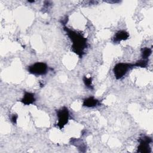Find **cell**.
Masks as SVG:
<instances>
[{"label":"cell","mask_w":153,"mask_h":153,"mask_svg":"<svg viewBox=\"0 0 153 153\" xmlns=\"http://www.w3.org/2000/svg\"><path fill=\"white\" fill-rule=\"evenodd\" d=\"M64 30L72 42L71 47L72 51L78 54L79 57H82L84 54V50L87 47V38L81 33L76 32L67 27H64Z\"/></svg>","instance_id":"cell-1"},{"label":"cell","mask_w":153,"mask_h":153,"mask_svg":"<svg viewBox=\"0 0 153 153\" xmlns=\"http://www.w3.org/2000/svg\"><path fill=\"white\" fill-rule=\"evenodd\" d=\"M133 64L126 63H118L113 69V72L115 77L117 79H121L123 78L126 73L132 68H133Z\"/></svg>","instance_id":"cell-2"},{"label":"cell","mask_w":153,"mask_h":153,"mask_svg":"<svg viewBox=\"0 0 153 153\" xmlns=\"http://www.w3.org/2000/svg\"><path fill=\"white\" fill-rule=\"evenodd\" d=\"M48 66L43 62H36L29 66L28 71L32 74L36 75H44L47 72Z\"/></svg>","instance_id":"cell-3"},{"label":"cell","mask_w":153,"mask_h":153,"mask_svg":"<svg viewBox=\"0 0 153 153\" xmlns=\"http://www.w3.org/2000/svg\"><path fill=\"white\" fill-rule=\"evenodd\" d=\"M57 116L58 118L57 126L62 129L68 123L69 120V111L67 108L63 107L57 111Z\"/></svg>","instance_id":"cell-4"},{"label":"cell","mask_w":153,"mask_h":153,"mask_svg":"<svg viewBox=\"0 0 153 153\" xmlns=\"http://www.w3.org/2000/svg\"><path fill=\"white\" fill-rule=\"evenodd\" d=\"M139 145L137 148V152L140 153H149L151 152V148L149 146L150 143L152 142V139L148 136H144L140 138Z\"/></svg>","instance_id":"cell-5"},{"label":"cell","mask_w":153,"mask_h":153,"mask_svg":"<svg viewBox=\"0 0 153 153\" xmlns=\"http://www.w3.org/2000/svg\"><path fill=\"white\" fill-rule=\"evenodd\" d=\"M129 36L128 32L124 30H119L114 35L113 41L114 42H118L122 40L127 39Z\"/></svg>","instance_id":"cell-6"},{"label":"cell","mask_w":153,"mask_h":153,"mask_svg":"<svg viewBox=\"0 0 153 153\" xmlns=\"http://www.w3.org/2000/svg\"><path fill=\"white\" fill-rule=\"evenodd\" d=\"M35 100L34 94L29 92H25L23 98L21 100V102L26 105L32 104Z\"/></svg>","instance_id":"cell-7"},{"label":"cell","mask_w":153,"mask_h":153,"mask_svg":"<svg viewBox=\"0 0 153 153\" xmlns=\"http://www.w3.org/2000/svg\"><path fill=\"white\" fill-rule=\"evenodd\" d=\"M99 104V100L94 99L93 97H89L84 100L83 105L87 107H94Z\"/></svg>","instance_id":"cell-8"},{"label":"cell","mask_w":153,"mask_h":153,"mask_svg":"<svg viewBox=\"0 0 153 153\" xmlns=\"http://www.w3.org/2000/svg\"><path fill=\"white\" fill-rule=\"evenodd\" d=\"M142 57L143 59H147V58L151 54L152 50L148 47H145L142 49Z\"/></svg>","instance_id":"cell-9"},{"label":"cell","mask_w":153,"mask_h":153,"mask_svg":"<svg viewBox=\"0 0 153 153\" xmlns=\"http://www.w3.org/2000/svg\"><path fill=\"white\" fill-rule=\"evenodd\" d=\"M148 65V60L147 59H141L136 62L134 64H133V66L137 67H141V68H145Z\"/></svg>","instance_id":"cell-10"},{"label":"cell","mask_w":153,"mask_h":153,"mask_svg":"<svg viewBox=\"0 0 153 153\" xmlns=\"http://www.w3.org/2000/svg\"><path fill=\"white\" fill-rule=\"evenodd\" d=\"M83 81L85 86L90 89H93L92 86V78L91 77L87 78L86 76H84L83 78Z\"/></svg>","instance_id":"cell-11"},{"label":"cell","mask_w":153,"mask_h":153,"mask_svg":"<svg viewBox=\"0 0 153 153\" xmlns=\"http://www.w3.org/2000/svg\"><path fill=\"white\" fill-rule=\"evenodd\" d=\"M17 117H18V116L16 114H14L12 115V117L11 118V120L13 124H16L17 123Z\"/></svg>","instance_id":"cell-12"}]
</instances>
